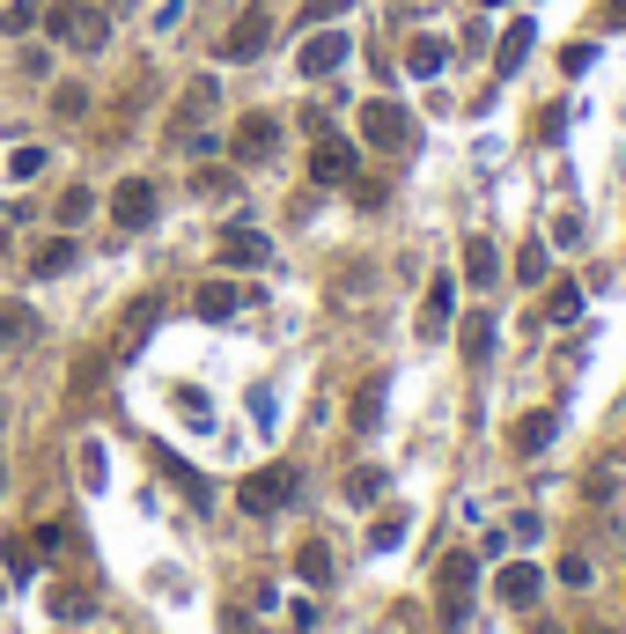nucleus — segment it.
Returning <instances> with one entry per match:
<instances>
[{"label":"nucleus","mask_w":626,"mask_h":634,"mask_svg":"<svg viewBox=\"0 0 626 634\" xmlns=\"http://www.w3.org/2000/svg\"><path fill=\"white\" fill-rule=\"evenodd\" d=\"M229 147H237V163H273V147H281V119L251 111V119L229 133Z\"/></svg>","instance_id":"nucleus-8"},{"label":"nucleus","mask_w":626,"mask_h":634,"mask_svg":"<svg viewBox=\"0 0 626 634\" xmlns=\"http://www.w3.org/2000/svg\"><path fill=\"white\" fill-rule=\"evenodd\" d=\"M546 442H553V414H524L508 428V450H516V458H538Z\"/></svg>","instance_id":"nucleus-17"},{"label":"nucleus","mask_w":626,"mask_h":634,"mask_svg":"<svg viewBox=\"0 0 626 634\" xmlns=\"http://www.w3.org/2000/svg\"><path fill=\"white\" fill-rule=\"evenodd\" d=\"M295 576H303L310 590H325V583H332V546H325V538H310V546H295Z\"/></svg>","instance_id":"nucleus-18"},{"label":"nucleus","mask_w":626,"mask_h":634,"mask_svg":"<svg viewBox=\"0 0 626 634\" xmlns=\"http://www.w3.org/2000/svg\"><path fill=\"white\" fill-rule=\"evenodd\" d=\"M23 332H30V310H23V303H8V310H0V347H15Z\"/></svg>","instance_id":"nucleus-33"},{"label":"nucleus","mask_w":626,"mask_h":634,"mask_svg":"<svg viewBox=\"0 0 626 634\" xmlns=\"http://www.w3.org/2000/svg\"><path fill=\"white\" fill-rule=\"evenodd\" d=\"M354 171H362V147L354 141H332V133H325V141L310 147V177L317 185H354Z\"/></svg>","instance_id":"nucleus-6"},{"label":"nucleus","mask_w":626,"mask_h":634,"mask_svg":"<svg viewBox=\"0 0 626 634\" xmlns=\"http://www.w3.org/2000/svg\"><path fill=\"white\" fill-rule=\"evenodd\" d=\"M486 8H508V0H486Z\"/></svg>","instance_id":"nucleus-44"},{"label":"nucleus","mask_w":626,"mask_h":634,"mask_svg":"<svg viewBox=\"0 0 626 634\" xmlns=\"http://www.w3.org/2000/svg\"><path fill=\"white\" fill-rule=\"evenodd\" d=\"M362 141H369V147H406V141H413V119H406V103H391V97H369V103H362Z\"/></svg>","instance_id":"nucleus-4"},{"label":"nucleus","mask_w":626,"mask_h":634,"mask_svg":"<svg viewBox=\"0 0 626 634\" xmlns=\"http://www.w3.org/2000/svg\"><path fill=\"white\" fill-rule=\"evenodd\" d=\"M295 494H303V472H295V464H259V472H243L237 502H243L251 516H281Z\"/></svg>","instance_id":"nucleus-2"},{"label":"nucleus","mask_w":626,"mask_h":634,"mask_svg":"<svg viewBox=\"0 0 626 634\" xmlns=\"http://www.w3.org/2000/svg\"><path fill=\"white\" fill-rule=\"evenodd\" d=\"M89 207H97V193L67 185V193H59V207H52V221H59V229H74V221H89Z\"/></svg>","instance_id":"nucleus-23"},{"label":"nucleus","mask_w":626,"mask_h":634,"mask_svg":"<svg viewBox=\"0 0 626 634\" xmlns=\"http://www.w3.org/2000/svg\"><path fill=\"white\" fill-rule=\"evenodd\" d=\"M45 171V147H15V155H8V177H37Z\"/></svg>","instance_id":"nucleus-35"},{"label":"nucleus","mask_w":626,"mask_h":634,"mask_svg":"<svg viewBox=\"0 0 626 634\" xmlns=\"http://www.w3.org/2000/svg\"><path fill=\"white\" fill-rule=\"evenodd\" d=\"M221 259H229V266H273V244H265L259 229H229V237H221Z\"/></svg>","instance_id":"nucleus-14"},{"label":"nucleus","mask_w":626,"mask_h":634,"mask_svg":"<svg viewBox=\"0 0 626 634\" xmlns=\"http://www.w3.org/2000/svg\"><path fill=\"white\" fill-rule=\"evenodd\" d=\"M560 583L582 590V583H590V561H582V554H568V561H560Z\"/></svg>","instance_id":"nucleus-40"},{"label":"nucleus","mask_w":626,"mask_h":634,"mask_svg":"<svg viewBox=\"0 0 626 634\" xmlns=\"http://www.w3.org/2000/svg\"><path fill=\"white\" fill-rule=\"evenodd\" d=\"M0 8H8V15H0V23H8V37H23V30H37V8H30V0H0Z\"/></svg>","instance_id":"nucleus-31"},{"label":"nucleus","mask_w":626,"mask_h":634,"mask_svg":"<svg viewBox=\"0 0 626 634\" xmlns=\"http://www.w3.org/2000/svg\"><path fill=\"white\" fill-rule=\"evenodd\" d=\"M74 259H81V251H74V229H67V237H52V244L30 251V273H37V281H59V273H74Z\"/></svg>","instance_id":"nucleus-13"},{"label":"nucleus","mask_w":626,"mask_h":634,"mask_svg":"<svg viewBox=\"0 0 626 634\" xmlns=\"http://www.w3.org/2000/svg\"><path fill=\"white\" fill-rule=\"evenodd\" d=\"M207 111H215V81H193V97H185L177 125H185V119H207Z\"/></svg>","instance_id":"nucleus-34"},{"label":"nucleus","mask_w":626,"mask_h":634,"mask_svg":"<svg viewBox=\"0 0 626 634\" xmlns=\"http://www.w3.org/2000/svg\"><path fill=\"white\" fill-rule=\"evenodd\" d=\"M560 133H568V103H546L538 111V141H560Z\"/></svg>","instance_id":"nucleus-36"},{"label":"nucleus","mask_w":626,"mask_h":634,"mask_svg":"<svg viewBox=\"0 0 626 634\" xmlns=\"http://www.w3.org/2000/svg\"><path fill=\"white\" fill-rule=\"evenodd\" d=\"M472 583H480V561H472V554H450V561L435 568V590H442V627H464V612H472Z\"/></svg>","instance_id":"nucleus-3"},{"label":"nucleus","mask_w":626,"mask_h":634,"mask_svg":"<svg viewBox=\"0 0 626 634\" xmlns=\"http://www.w3.org/2000/svg\"><path fill=\"white\" fill-rule=\"evenodd\" d=\"M45 30L59 37V45H74V52H103L111 45V15H103L97 0H59L45 15Z\"/></svg>","instance_id":"nucleus-1"},{"label":"nucleus","mask_w":626,"mask_h":634,"mask_svg":"<svg viewBox=\"0 0 626 634\" xmlns=\"http://www.w3.org/2000/svg\"><path fill=\"white\" fill-rule=\"evenodd\" d=\"M265 37H273V15H265V8H243L237 23H229V37H221V59H259Z\"/></svg>","instance_id":"nucleus-7"},{"label":"nucleus","mask_w":626,"mask_h":634,"mask_svg":"<svg viewBox=\"0 0 626 634\" xmlns=\"http://www.w3.org/2000/svg\"><path fill=\"white\" fill-rule=\"evenodd\" d=\"M0 480H8V472H0Z\"/></svg>","instance_id":"nucleus-46"},{"label":"nucleus","mask_w":626,"mask_h":634,"mask_svg":"<svg viewBox=\"0 0 626 634\" xmlns=\"http://www.w3.org/2000/svg\"><path fill=\"white\" fill-rule=\"evenodd\" d=\"M103 480H111V458H103V442H81V488L103 494Z\"/></svg>","instance_id":"nucleus-25"},{"label":"nucleus","mask_w":626,"mask_h":634,"mask_svg":"<svg viewBox=\"0 0 626 634\" xmlns=\"http://www.w3.org/2000/svg\"><path fill=\"white\" fill-rule=\"evenodd\" d=\"M0 561H8V576L23 583V576H37V546H30V538H8V546H0Z\"/></svg>","instance_id":"nucleus-27"},{"label":"nucleus","mask_w":626,"mask_h":634,"mask_svg":"<svg viewBox=\"0 0 626 634\" xmlns=\"http://www.w3.org/2000/svg\"><path fill=\"white\" fill-rule=\"evenodd\" d=\"M582 317V288L575 281H553V288H546V325H575Z\"/></svg>","instance_id":"nucleus-21"},{"label":"nucleus","mask_w":626,"mask_h":634,"mask_svg":"<svg viewBox=\"0 0 626 634\" xmlns=\"http://www.w3.org/2000/svg\"><path fill=\"white\" fill-rule=\"evenodd\" d=\"M450 317H458V281H450V273H435L428 303H420V340H442V332H450Z\"/></svg>","instance_id":"nucleus-10"},{"label":"nucleus","mask_w":626,"mask_h":634,"mask_svg":"<svg viewBox=\"0 0 626 634\" xmlns=\"http://www.w3.org/2000/svg\"><path fill=\"white\" fill-rule=\"evenodd\" d=\"M347 52H354V37H347V30H317V37H303L295 67L310 74V81H325V74H339V67H347Z\"/></svg>","instance_id":"nucleus-5"},{"label":"nucleus","mask_w":626,"mask_h":634,"mask_svg":"<svg viewBox=\"0 0 626 634\" xmlns=\"http://www.w3.org/2000/svg\"><path fill=\"white\" fill-rule=\"evenodd\" d=\"M553 244H582V215H560L553 221Z\"/></svg>","instance_id":"nucleus-41"},{"label":"nucleus","mask_w":626,"mask_h":634,"mask_svg":"<svg viewBox=\"0 0 626 634\" xmlns=\"http://www.w3.org/2000/svg\"><path fill=\"white\" fill-rule=\"evenodd\" d=\"M52 612L59 620H89V590H52Z\"/></svg>","instance_id":"nucleus-32"},{"label":"nucleus","mask_w":626,"mask_h":634,"mask_svg":"<svg viewBox=\"0 0 626 634\" xmlns=\"http://www.w3.org/2000/svg\"><path fill=\"white\" fill-rule=\"evenodd\" d=\"M530 45H538V23H530V15H516V23L502 30V45H494V74L508 81V74H516V67L530 59Z\"/></svg>","instance_id":"nucleus-12"},{"label":"nucleus","mask_w":626,"mask_h":634,"mask_svg":"<svg viewBox=\"0 0 626 634\" xmlns=\"http://www.w3.org/2000/svg\"><path fill=\"white\" fill-rule=\"evenodd\" d=\"M155 207H163V199H155V185H147V177H125L119 193H111V221H119V229H147V221H155Z\"/></svg>","instance_id":"nucleus-9"},{"label":"nucleus","mask_w":626,"mask_h":634,"mask_svg":"<svg viewBox=\"0 0 626 634\" xmlns=\"http://www.w3.org/2000/svg\"><path fill=\"white\" fill-rule=\"evenodd\" d=\"M384 199H391V193H384V185H376V177H369V185H362V171H354V207H384Z\"/></svg>","instance_id":"nucleus-39"},{"label":"nucleus","mask_w":626,"mask_h":634,"mask_svg":"<svg viewBox=\"0 0 626 634\" xmlns=\"http://www.w3.org/2000/svg\"><path fill=\"white\" fill-rule=\"evenodd\" d=\"M177 414H185V420H199V428H207V414H215V406H207V391H177Z\"/></svg>","instance_id":"nucleus-38"},{"label":"nucleus","mask_w":626,"mask_h":634,"mask_svg":"<svg viewBox=\"0 0 626 634\" xmlns=\"http://www.w3.org/2000/svg\"><path fill=\"white\" fill-rule=\"evenodd\" d=\"M442 67H450V45L420 30V37H413V45H406V74H420V81H435V74H442Z\"/></svg>","instance_id":"nucleus-15"},{"label":"nucleus","mask_w":626,"mask_h":634,"mask_svg":"<svg viewBox=\"0 0 626 634\" xmlns=\"http://www.w3.org/2000/svg\"><path fill=\"white\" fill-rule=\"evenodd\" d=\"M464 281H472V288H494V281H502V251L486 244V237L464 244Z\"/></svg>","instance_id":"nucleus-16"},{"label":"nucleus","mask_w":626,"mask_h":634,"mask_svg":"<svg viewBox=\"0 0 626 634\" xmlns=\"http://www.w3.org/2000/svg\"><path fill=\"white\" fill-rule=\"evenodd\" d=\"M604 30H626V0H604Z\"/></svg>","instance_id":"nucleus-43"},{"label":"nucleus","mask_w":626,"mask_h":634,"mask_svg":"<svg viewBox=\"0 0 626 634\" xmlns=\"http://www.w3.org/2000/svg\"><path fill=\"white\" fill-rule=\"evenodd\" d=\"M538 590H546V576H538L530 561H508L502 576H494V598H502V605H516V612L538 605Z\"/></svg>","instance_id":"nucleus-11"},{"label":"nucleus","mask_w":626,"mask_h":634,"mask_svg":"<svg viewBox=\"0 0 626 634\" xmlns=\"http://www.w3.org/2000/svg\"><path fill=\"white\" fill-rule=\"evenodd\" d=\"M560 74H590V45H568V52H560Z\"/></svg>","instance_id":"nucleus-42"},{"label":"nucleus","mask_w":626,"mask_h":634,"mask_svg":"<svg viewBox=\"0 0 626 634\" xmlns=\"http://www.w3.org/2000/svg\"><path fill=\"white\" fill-rule=\"evenodd\" d=\"M354 0H303V23H332V15H347Z\"/></svg>","instance_id":"nucleus-37"},{"label":"nucleus","mask_w":626,"mask_h":634,"mask_svg":"<svg viewBox=\"0 0 626 634\" xmlns=\"http://www.w3.org/2000/svg\"><path fill=\"white\" fill-rule=\"evenodd\" d=\"M237 303H243L237 281H207V288L193 295V310H199V317H215V325H221V317H237Z\"/></svg>","instance_id":"nucleus-19"},{"label":"nucleus","mask_w":626,"mask_h":634,"mask_svg":"<svg viewBox=\"0 0 626 634\" xmlns=\"http://www.w3.org/2000/svg\"><path fill=\"white\" fill-rule=\"evenodd\" d=\"M155 317H163V303H155V295H141V303L125 310V325H119V347H141L147 332H155Z\"/></svg>","instance_id":"nucleus-20"},{"label":"nucleus","mask_w":626,"mask_h":634,"mask_svg":"<svg viewBox=\"0 0 626 634\" xmlns=\"http://www.w3.org/2000/svg\"><path fill=\"white\" fill-rule=\"evenodd\" d=\"M52 111H59V119H81V111H89V89H81V81H59V89H52Z\"/></svg>","instance_id":"nucleus-29"},{"label":"nucleus","mask_w":626,"mask_h":634,"mask_svg":"<svg viewBox=\"0 0 626 634\" xmlns=\"http://www.w3.org/2000/svg\"><path fill=\"white\" fill-rule=\"evenodd\" d=\"M384 420V384H362V398H354V428H376Z\"/></svg>","instance_id":"nucleus-30"},{"label":"nucleus","mask_w":626,"mask_h":634,"mask_svg":"<svg viewBox=\"0 0 626 634\" xmlns=\"http://www.w3.org/2000/svg\"><path fill=\"white\" fill-rule=\"evenodd\" d=\"M486 354H494V317H472V325H464V362H472V369H480L486 362Z\"/></svg>","instance_id":"nucleus-22"},{"label":"nucleus","mask_w":626,"mask_h":634,"mask_svg":"<svg viewBox=\"0 0 626 634\" xmlns=\"http://www.w3.org/2000/svg\"><path fill=\"white\" fill-rule=\"evenodd\" d=\"M376 494H384V472H376V464L347 472V502H354V510H362V502H376Z\"/></svg>","instance_id":"nucleus-28"},{"label":"nucleus","mask_w":626,"mask_h":634,"mask_svg":"<svg viewBox=\"0 0 626 634\" xmlns=\"http://www.w3.org/2000/svg\"><path fill=\"white\" fill-rule=\"evenodd\" d=\"M546 273H553V251H546L538 237H530V244H524V259H516V281H530V288H538Z\"/></svg>","instance_id":"nucleus-24"},{"label":"nucleus","mask_w":626,"mask_h":634,"mask_svg":"<svg viewBox=\"0 0 626 634\" xmlns=\"http://www.w3.org/2000/svg\"><path fill=\"white\" fill-rule=\"evenodd\" d=\"M398 538H406V510H384V516H376V532H369V554H391Z\"/></svg>","instance_id":"nucleus-26"},{"label":"nucleus","mask_w":626,"mask_h":634,"mask_svg":"<svg viewBox=\"0 0 626 634\" xmlns=\"http://www.w3.org/2000/svg\"><path fill=\"white\" fill-rule=\"evenodd\" d=\"M590 634H612V627H590Z\"/></svg>","instance_id":"nucleus-45"}]
</instances>
